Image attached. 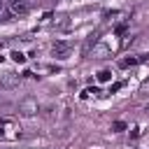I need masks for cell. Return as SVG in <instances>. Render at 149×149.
Returning <instances> with one entry per match:
<instances>
[{
  "label": "cell",
  "instance_id": "4",
  "mask_svg": "<svg viewBox=\"0 0 149 149\" xmlns=\"http://www.w3.org/2000/svg\"><path fill=\"white\" fill-rule=\"evenodd\" d=\"M109 79H112V72H109V70L98 72V81H109Z\"/></svg>",
  "mask_w": 149,
  "mask_h": 149
},
{
  "label": "cell",
  "instance_id": "3",
  "mask_svg": "<svg viewBox=\"0 0 149 149\" xmlns=\"http://www.w3.org/2000/svg\"><path fill=\"white\" fill-rule=\"evenodd\" d=\"M9 56H12V61H14V63H26V56H23L21 51H12Z\"/></svg>",
  "mask_w": 149,
  "mask_h": 149
},
{
  "label": "cell",
  "instance_id": "2",
  "mask_svg": "<svg viewBox=\"0 0 149 149\" xmlns=\"http://www.w3.org/2000/svg\"><path fill=\"white\" fill-rule=\"evenodd\" d=\"M28 0H9V9H12V14H26L28 12Z\"/></svg>",
  "mask_w": 149,
  "mask_h": 149
},
{
  "label": "cell",
  "instance_id": "9",
  "mask_svg": "<svg viewBox=\"0 0 149 149\" xmlns=\"http://www.w3.org/2000/svg\"><path fill=\"white\" fill-rule=\"evenodd\" d=\"M0 137H2V128H0Z\"/></svg>",
  "mask_w": 149,
  "mask_h": 149
},
{
  "label": "cell",
  "instance_id": "1",
  "mask_svg": "<svg viewBox=\"0 0 149 149\" xmlns=\"http://www.w3.org/2000/svg\"><path fill=\"white\" fill-rule=\"evenodd\" d=\"M70 42H56L54 47H51V51H54V56H58V58H68V54H70Z\"/></svg>",
  "mask_w": 149,
  "mask_h": 149
},
{
  "label": "cell",
  "instance_id": "10",
  "mask_svg": "<svg viewBox=\"0 0 149 149\" xmlns=\"http://www.w3.org/2000/svg\"><path fill=\"white\" fill-rule=\"evenodd\" d=\"M0 12H2V2H0Z\"/></svg>",
  "mask_w": 149,
  "mask_h": 149
},
{
  "label": "cell",
  "instance_id": "8",
  "mask_svg": "<svg viewBox=\"0 0 149 149\" xmlns=\"http://www.w3.org/2000/svg\"><path fill=\"white\" fill-rule=\"evenodd\" d=\"M114 33H116V35H123V33H126V23H121V26H116V30H114Z\"/></svg>",
  "mask_w": 149,
  "mask_h": 149
},
{
  "label": "cell",
  "instance_id": "6",
  "mask_svg": "<svg viewBox=\"0 0 149 149\" xmlns=\"http://www.w3.org/2000/svg\"><path fill=\"white\" fill-rule=\"evenodd\" d=\"M112 130H114V133H119V130H126V123H123V121H114V123H112Z\"/></svg>",
  "mask_w": 149,
  "mask_h": 149
},
{
  "label": "cell",
  "instance_id": "7",
  "mask_svg": "<svg viewBox=\"0 0 149 149\" xmlns=\"http://www.w3.org/2000/svg\"><path fill=\"white\" fill-rule=\"evenodd\" d=\"M121 86H123V81H114V84L109 86V93H116V91H119Z\"/></svg>",
  "mask_w": 149,
  "mask_h": 149
},
{
  "label": "cell",
  "instance_id": "5",
  "mask_svg": "<svg viewBox=\"0 0 149 149\" xmlns=\"http://www.w3.org/2000/svg\"><path fill=\"white\" fill-rule=\"evenodd\" d=\"M137 63H140L137 58H123L121 61V68H130V65H137Z\"/></svg>",
  "mask_w": 149,
  "mask_h": 149
}]
</instances>
